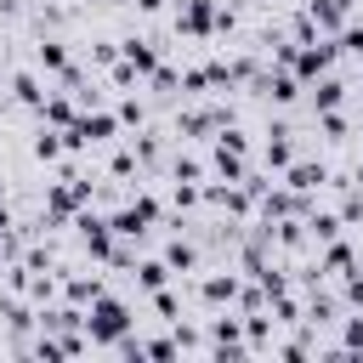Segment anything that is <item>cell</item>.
Here are the masks:
<instances>
[{"label":"cell","mask_w":363,"mask_h":363,"mask_svg":"<svg viewBox=\"0 0 363 363\" xmlns=\"http://www.w3.org/2000/svg\"><path fill=\"white\" fill-rule=\"evenodd\" d=\"M289 159H295V136H289V125H272V130H267V147H261V164L284 176Z\"/></svg>","instance_id":"7c38bea8"},{"label":"cell","mask_w":363,"mask_h":363,"mask_svg":"<svg viewBox=\"0 0 363 363\" xmlns=\"http://www.w3.org/2000/svg\"><path fill=\"white\" fill-rule=\"evenodd\" d=\"M108 170H113V176H136V153H130V147H119V153L108 159Z\"/></svg>","instance_id":"f1b7e54d"},{"label":"cell","mask_w":363,"mask_h":363,"mask_svg":"<svg viewBox=\"0 0 363 363\" xmlns=\"http://www.w3.org/2000/svg\"><path fill=\"white\" fill-rule=\"evenodd\" d=\"M301 221H306V238H312V244H329L335 233H346V221H340V210H306Z\"/></svg>","instance_id":"e0dca14e"},{"label":"cell","mask_w":363,"mask_h":363,"mask_svg":"<svg viewBox=\"0 0 363 363\" xmlns=\"http://www.w3.org/2000/svg\"><path fill=\"white\" fill-rule=\"evenodd\" d=\"M11 96H17L23 108H40V102H45V85H40L34 74H11Z\"/></svg>","instance_id":"7402d4cb"},{"label":"cell","mask_w":363,"mask_h":363,"mask_svg":"<svg viewBox=\"0 0 363 363\" xmlns=\"http://www.w3.org/2000/svg\"><path fill=\"white\" fill-rule=\"evenodd\" d=\"M113 113H119V125H142V119H147V108H142L136 96H125V102H119Z\"/></svg>","instance_id":"83f0119b"},{"label":"cell","mask_w":363,"mask_h":363,"mask_svg":"<svg viewBox=\"0 0 363 363\" xmlns=\"http://www.w3.org/2000/svg\"><path fill=\"white\" fill-rule=\"evenodd\" d=\"M34 62H40V74H51V79H62V74L74 68V57H68L62 40H40V45H34Z\"/></svg>","instance_id":"5bb4252c"},{"label":"cell","mask_w":363,"mask_h":363,"mask_svg":"<svg viewBox=\"0 0 363 363\" xmlns=\"http://www.w3.org/2000/svg\"><path fill=\"white\" fill-rule=\"evenodd\" d=\"M136 289H159V284H170V267H164V255H147V261H136Z\"/></svg>","instance_id":"44dd1931"},{"label":"cell","mask_w":363,"mask_h":363,"mask_svg":"<svg viewBox=\"0 0 363 363\" xmlns=\"http://www.w3.org/2000/svg\"><path fill=\"white\" fill-rule=\"evenodd\" d=\"M130 329H136L130 306H125L119 295H108V289H102V295L91 301V312H85V340H91V346H113V340H119V335H130Z\"/></svg>","instance_id":"6da1fadb"},{"label":"cell","mask_w":363,"mask_h":363,"mask_svg":"<svg viewBox=\"0 0 363 363\" xmlns=\"http://www.w3.org/2000/svg\"><path fill=\"white\" fill-rule=\"evenodd\" d=\"M113 57H119V40H96V45H91V62H102V68H108Z\"/></svg>","instance_id":"f546056e"},{"label":"cell","mask_w":363,"mask_h":363,"mask_svg":"<svg viewBox=\"0 0 363 363\" xmlns=\"http://www.w3.org/2000/svg\"><path fill=\"white\" fill-rule=\"evenodd\" d=\"M346 102V79L329 68V74H318L312 79V113H329V108H340Z\"/></svg>","instance_id":"4fadbf2b"},{"label":"cell","mask_w":363,"mask_h":363,"mask_svg":"<svg viewBox=\"0 0 363 363\" xmlns=\"http://www.w3.org/2000/svg\"><path fill=\"white\" fill-rule=\"evenodd\" d=\"M357 261H363V255H357V244H352L346 233H335V238L318 250V272H329V278H340V272H346V267H357Z\"/></svg>","instance_id":"9c48e42d"},{"label":"cell","mask_w":363,"mask_h":363,"mask_svg":"<svg viewBox=\"0 0 363 363\" xmlns=\"http://www.w3.org/2000/svg\"><path fill=\"white\" fill-rule=\"evenodd\" d=\"M210 170H216L221 182H244V176H250V153H227V147L210 142Z\"/></svg>","instance_id":"2e32d148"},{"label":"cell","mask_w":363,"mask_h":363,"mask_svg":"<svg viewBox=\"0 0 363 363\" xmlns=\"http://www.w3.org/2000/svg\"><path fill=\"white\" fill-rule=\"evenodd\" d=\"M335 57H340L335 34H312V40H301V45H295V57H289V74H295L301 85H312L318 74H329V68H335Z\"/></svg>","instance_id":"277c9868"},{"label":"cell","mask_w":363,"mask_h":363,"mask_svg":"<svg viewBox=\"0 0 363 363\" xmlns=\"http://www.w3.org/2000/svg\"><path fill=\"white\" fill-rule=\"evenodd\" d=\"M238 289H244V284H238L233 272H210V278L199 284V295H204L210 306H233V301H238Z\"/></svg>","instance_id":"ac0fdd59"},{"label":"cell","mask_w":363,"mask_h":363,"mask_svg":"<svg viewBox=\"0 0 363 363\" xmlns=\"http://www.w3.org/2000/svg\"><path fill=\"white\" fill-rule=\"evenodd\" d=\"M164 267H170V272H193V267H199V250H193L182 233H170V244H164Z\"/></svg>","instance_id":"ffe728a7"},{"label":"cell","mask_w":363,"mask_h":363,"mask_svg":"<svg viewBox=\"0 0 363 363\" xmlns=\"http://www.w3.org/2000/svg\"><path fill=\"white\" fill-rule=\"evenodd\" d=\"M335 312H340V306H335V295H312V301H306V318H312V323H340Z\"/></svg>","instance_id":"4316f807"},{"label":"cell","mask_w":363,"mask_h":363,"mask_svg":"<svg viewBox=\"0 0 363 363\" xmlns=\"http://www.w3.org/2000/svg\"><path fill=\"white\" fill-rule=\"evenodd\" d=\"M62 153H68V147H62V130H57V125H40V130H34V159H40V164H57Z\"/></svg>","instance_id":"d6986e66"},{"label":"cell","mask_w":363,"mask_h":363,"mask_svg":"<svg viewBox=\"0 0 363 363\" xmlns=\"http://www.w3.org/2000/svg\"><path fill=\"white\" fill-rule=\"evenodd\" d=\"M170 176H176V182H204V159H199V153H176Z\"/></svg>","instance_id":"484cf974"},{"label":"cell","mask_w":363,"mask_h":363,"mask_svg":"<svg viewBox=\"0 0 363 363\" xmlns=\"http://www.w3.org/2000/svg\"><path fill=\"white\" fill-rule=\"evenodd\" d=\"M147 295H153V312H159L164 323H176V318H182V301H176V289H170V284H159V289H147Z\"/></svg>","instance_id":"cb8c5ba5"},{"label":"cell","mask_w":363,"mask_h":363,"mask_svg":"<svg viewBox=\"0 0 363 363\" xmlns=\"http://www.w3.org/2000/svg\"><path fill=\"white\" fill-rule=\"evenodd\" d=\"M329 182V164L323 159H289L284 164V187H295V193H318Z\"/></svg>","instance_id":"ba28073f"},{"label":"cell","mask_w":363,"mask_h":363,"mask_svg":"<svg viewBox=\"0 0 363 363\" xmlns=\"http://www.w3.org/2000/svg\"><path fill=\"white\" fill-rule=\"evenodd\" d=\"M176 34H187V40L233 34V11L216 6V0H182V6H176Z\"/></svg>","instance_id":"3957f363"},{"label":"cell","mask_w":363,"mask_h":363,"mask_svg":"<svg viewBox=\"0 0 363 363\" xmlns=\"http://www.w3.org/2000/svg\"><path fill=\"white\" fill-rule=\"evenodd\" d=\"M119 57L147 79L153 68H159V40H147V34H130V40H119Z\"/></svg>","instance_id":"30bf717a"},{"label":"cell","mask_w":363,"mask_h":363,"mask_svg":"<svg viewBox=\"0 0 363 363\" xmlns=\"http://www.w3.org/2000/svg\"><path fill=\"white\" fill-rule=\"evenodd\" d=\"M57 284H62V295H68V301H74V306H91V301H96V295H102V289H108V284H102V278H96V272H91V278H85V272H62V278H57Z\"/></svg>","instance_id":"9a60e30c"},{"label":"cell","mask_w":363,"mask_h":363,"mask_svg":"<svg viewBox=\"0 0 363 363\" xmlns=\"http://www.w3.org/2000/svg\"><path fill=\"white\" fill-rule=\"evenodd\" d=\"M221 125H233V108H227V102H210V108H187V113H176V136H216Z\"/></svg>","instance_id":"5b68a950"},{"label":"cell","mask_w":363,"mask_h":363,"mask_svg":"<svg viewBox=\"0 0 363 363\" xmlns=\"http://www.w3.org/2000/svg\"><path fill=\"white\" fill-rule=\"evenodd\" d=\"M335 45H340V51H352V57H363V17H346V23H340V34H335Z\"/></svg>","instance_id":"d4e9b609"},{"label":"cell","mask_w":363,"mask_h":363,"mask_svg":"<svg viewBox=\"0 0 363 363\" xmlns=\"http://www.w3.org/2000/svg\"><path fill=\"white\" fill-rule=\"evenodd\" d=\"M113 136H119V113H113V108H79L74 125L62 130V147H68V153H85V147H102V142H113Z\"/></svg>","instance_id":"7a4b0ae2"},{"label":"cell","mask_w":363,"mask_h":363,"mask_svg":"<svg viewBox=\"0 0 363 363\" xmlns=\"http://www.w3.org/2000/svg\"><path fill=\"white\" fill-rule=\"evenodd\" d=\"M357 136H363V108H357Z\"/></svg>","instance_id":"4dcf8cb0"},{"label":"cell","mask_w":363,"mask_h":363,"mask_svg":"<svg viewBox=\"0 0 363 363\" xmlns=\"http://www.w3.org/2000/svg\"><path fill=\"white\" fill-rule=\"evenodd\" d=\"M267 102H278V108H289L295 96H301V79L289 74V68H255V79H250Z\"/></svg>","instance_id":"8992f818"},{"label":"cell","mask_w":363,"mask_h":363,"mask_svg":"<svg viewBox=\"0 0 363 363\" xmlns=\"http://www.w3.org/2000/svg\"><path fill=\"white\" fill-rule=\"evenodd\" d=\"M34 113H40V125H57V130H68V125H74V113H79V102H74L68 91H45V102H40Z\"/></svg>","instance_id":"8fae6325"},{"label":"cell","mask_w":363,"mask_h":363,"mask_svg":"<svg viewBox=\"0 0 363 363\" xmlns=\"http://www.w3.org/2000/svg\"><path fill=\"white\" fill-rule=\"evenodd\" d=\"M340 301H346V306H352V312H363V261H357V267H346V272H340Z\"/></svg>","instance_id":"603a6c76"},{"label":"cell","mask_w":363,"mask_h":363,"mask_svg":"<svg viewBox=\"0 0 363 363\" xmlns=\"http://www.w3.org/2000/svg\"><path fill=\"white\" fill-rule=\"evenodd\" d=\"M346 17H357V0H306V23L318 34H340Z\"/></svg>","instance_id":"52a82bcc"}]
</instances>
